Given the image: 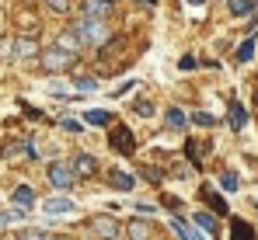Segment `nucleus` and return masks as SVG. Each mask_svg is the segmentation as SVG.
I'll list each match as a JSON object with an SVG mask.
<instances>
[{
	"label": "nucleus",
	"mask_w": 258,
	"mask_h": 240,
	"mask_svg": "<svg viewBox=\"0 0 258 240\" xmlns=\"http://www.w3.org/2000/svg\"><path fill=\"white\" fill-rule=\"evenodd\" d=\"M108 181H112V188H119V192H133V178H129L126 171H112Z\"/></svg>",
	"instance_id": "2eb2a0df"
},
{
	"label": "nucleus",
	"mask_w": 258,
	"mask_h": 240,
	"mask_svg": "<svg viewBox=\"0 0 258 240\" xmlns=\"http://www.w3.org/2000/svg\"><path fill=\"white\" fill-rule=\"evenodd\" d=\"M98 87V80H91V77H77V91H94Z\"/></svg>",
	"instance_id": "cd10ccee"
},
{
	"label": "nucleus",
	"mask_w": 258,
	"mask_h": 240,
	"mask_svg": "<svg viewBox=\"0 0 258 240\" xmlns=\"http://www.w3.org/2000/svg\"><path fill=\"white\" fill-rule=\"evenodd\" d=\"M56 45H59V49H67V52H74V56H77V49H81V42H77L74 32H63V35L56 39Z\"/></svg>",
	"instance_id": "f3484780"
},
{
	"label": "nucleus",
	"mask_w": 258,
	"mask_h": 240,
	"mask_svg": "<svg viewBox=\"0 0 258 240\" xmlns=\"http://www.w3.org/2000/svg\"><path fill=\"white\" fill-rule=\"evenodd\" d=\"M251 56H255V39H244L241 49H237V63H248Z\"/></svg>",
	"instance_id": "6ab92c4d"
},
{
	"label": "nucleus",
	"mask_w": 258,
	"mask_h": 240,
	"mask_svg": "<svg viewBox=\"0 0 258 240\" xmlns=\"http://www.w3.org/2000/svg\"><path fill=\"white\" fill-rule=\"evenodd\" d=\"M203 199H206V205H210L213 212H220V216H227V202L220 199V195H216L213 188H203Z\"/></svg>",
	"instance_id": "4468645a"
},
{
	"label": "nucleus",
	"mask_w": 258,
	"mask_h": 240,
	"mask_svg": "<svg viewBox=\"0 0 258 240\" xmlns=\"http://www.w3.org/2000/svg\"><path fill=\"white\" fill-rule=\"evenodd\" d=\"M35 49H39V45H35V42H28V39H18V42H14V56H21V59H25V56H32Z\"/></svg>",
	"instance_id": "a211bd4d"
},
{
	"label": "nucleus",
	"mask_w": 258,
	"mask_h": 240,
	"mask_svg": "<svg viewBox=\"0 0 258 240\" xmlns=\"http://www.w3.org/2000/svg\"><path fill=\"white\" fill-rule=\"evenodd\" d=\"M196 226H203L206 233H216V219L210 212H196Z\"/></svg>",
	"instance_id": "aec40b11"
},
{
	"label": "nucleus",
	"mask_w": 258,
	"mask_h": 240,
	"mask_svg": "<svg viewBox=\"0 0 258 240\" xmlns=\"http://www.w3.org/2000/svg\"><path fill=\"white\" fill-rule=\"evenodd\" d=\"M25 157L35 160V146H32V139H11V143H4V160H14V157Z\"/></svg>",
	"instance_id": "0eeeda50"
},
{
	"label": "nucleus",
	"mask_w": 258,
	"mask_h": 240,
	"mask_svg": "<svg viewBox=\"0 0 258 240\" xmlns=\"http://www.w3.org/2000/svg\"><path fill=\"white\" fill-rule=\"evenodd\" d=\"M45 4H49V11H56V14L67 11V0H45Z\"/></svg>",
	"instance_id": "7c9ffc66"
},
{
	"label": "nucleus",
	"mask_w": 258,
	"mask_h": 240,
	"mask_svg": "<svg viewBox=\"0 0 258 240\" xmlns=\"http://www.w3.org/2000/svg\"><path fill=\"white\" fill-rule=\"evenodd\" d=\"M74 35L81 45H105L108 42V21H101V18H84L81 14V21L74 25Z\"/></svg>",
	"instance_id": "f257e3e1"
},
{
	"label": "nucleus",
	"mask_w": 258,
	"mask_h": 240,
	"mask_svg": "<svg viewBox=\"0 0 258 240\" xmlns=\"http://www.w3.org/2000/svg\"><path fill=\"white\" fill-rule=\"evenodd\" d=\"M230 240H258V237H255V230H251V223L230 219Z\"/></svg>",
	"instance_id": "9d476101"
},
{
	"label": "nucleus",
	"mask_w": 258,
	"mask_h": 240,
	"mask_svg": "<svg viewBox=\"0 0 258 240\" xmlns=\"http://www.w3.org/2000/svg\"><path fill=\"white\" fill-rule=\"evenodd\" d=\"M70 171H74V178H91L98 171V160L91 157V153H77L74 164H70Z\"/></svg>",
	"instance_id": "6e6552de"
},
{
	"label": "nucleus",
	"mask_w": 258,
	"mask_h": 240,
	"mask_svg": "<svg viewBox=\"0 0 258 240\" xmlns=\"http://www.w3.org/2000/svg\"><path fill=\"white\" fill-rule=\"evenodd\" d=\"M112 11H115L112 0H84V4H81V14H84V18H101V21H108Z\"/></svg>",
	"instance_id": "423d86ee"
},
{
	"label": "nucleus",
	"mask_w": 258,
	"mask_h": 240,
	"mask_svg": "<svg viewBox=\"0 0 258 240\" xmlns=\"http://www.w3.org/2000/svg\"><path fill=\"white\" fill-rule=\"evenodd\" d=\"M14 205H18V209H32V205H35V192H32L28 185H18V188H14Z\"/></svg>",
	"instance_id": "9b49d317"
},
{
	"label": "nucleus",
	"mask_w": 258,
	"mask_h": 240,
	"mask_svg": "<svg viewBox=\"0 0 258 240\" xmlns=\"http://www.w3.org/2000/svg\"><path fill=\"white\" fill-rule=\"evenodd\" d=\"M244 122H248V112H244V105L230 101V129H234V132H241V129H244Z\"/></svg>",
	"instance_id": "ddd939ff"
},
{
	"label": "nucleus",
	"mask_w": 258,
	"mask_h": 240,
	"mask_svg": "<svg viewBox=\"0 0 258 240\" xmlns=\"http://www.w3.org/2000/svg\"><path fill=\"white\" fill-rule=\"evenodd\" d=\"M126 233H129V240H147V237H150V226H147L143 219H133Z\"/></svg>",
	"instance_id": "dca6fc26"
},
{
	"label": "nucleus",
	"mask_w": 258,
	"mask_h": 240,
	"mask_svg": "<svg viewBox=\"0 0 258 240\" xmlns=\"http://www.w3.org/2000/svg\"><path fill=\"white\" fill-rule=\"evenodd\" d=\"M18 240H52L49 233H42V230H21L18 233Z\"/></svg>",
	"instance_id": "393cba45"
},
{
	"label": "nucleus",
	"mask_w": 258,
	"mask_h": 240,
	"mask_svg": "<svg viewBox=\"0 0 258 240\" xmlns=\"http://www.w3.org/2000/svg\"><path fill=\"white\" fill-rule=\"evenodd\" d=\"M49 181H52V188H70L74 185V171H70V164L67 160H52L49 164Z\"/></svg>",
	"instance_id": "20e7f679"
},
{
	"label": "nucleus",
	"mask_w": 258,
	"mask_h": 240,
	"mask_svg": "<svg viewBox=\"0 0 258 240\" xmlns=\"http://www.w3.org/2000/svg\"><path fill=\"white\" fill-rule=\"evenodd\" d=\"M133 112H136V115H143V119H150V115H154V105H150V101H136V105H133Z\"/></svg>",
	"instance_id": "a878e982"
},
{
	"label": "nucleus",
	"mask_w": 258,
	"mask_h": 240,
	"mask_svg": "<svg viewBox=\"0 0 258 240\" xmlns=\"http://www.w3.org/2000/svg\"><path fill=\"white\" fill-rule=\"evenodd\" d=\"M154 209H157V205H154V202H136V212H143V216H150V212H154Z\"/></svg>",
	"instance_id": "c756f323"
},
{
	"label": "nucleus",
	"mask_w": 258,
	"mask_h": 240,
	"mask_svg": "<svg viewBox=\"0 0 258 240\" xmlns=\"http://www.w3.org/2000/svg\"><path fill=\"white\" fill-rule=\"evenodd\" d=\"M192 122H196V125H206V129H210V125H216V119L210 115V112H196V115H192Z\"/></svg>",
	"instance_id": "bb28decb"
},
{
	"label": "nucleus",
	"mask_w": 258,
	"mask_h": 240,
	"mask_svg": "<svg viewBox=\"0 0 258 240\" xmlns=\"http://www.w3.org/2000/svg\"><path fill=\"white\" fill-rule=\"evenodd\" d=\"M7 219H11V216H7V212H0V226H4V223H7Z\"/></svg>",
	"instance_id": "2f4dec72"
},
{
	"label": "nucleus",
	"mask_w": 258,
	"mask_h": 240,
	"mask_svg": "<svg viewBox=\"0 0 258 240\" xmlns=\"http://www.w3.org/2000/svg\"><path fill=\"white\" fill-rule=\"evenodd\" d=\"M42 209L49 212V216H63V212H74V202L63 199V195H56V199H45Z\"/></svg>",
	"instance_id": "1a4fd4ad"
},
{
	"label": "nucleus",
	"mask_w": 258,
	"mask_h": 240,
	"mask_svg": "<svg viewBox=\"0 0 258 240\" xmlns=\"http://www.w3.org/2000/svg\"><path fill=\"white\" fill-rule=\"evenodd\" d=\"M251 7H255V0H230V11L234 14H248Z\"/></svg>",
	"instance_id": "b1692460"
},
{
	"label": "nucleus",
	"mask_w": 258,
	"mask_h": 240,
	"mask_svg": "<svg viewBox=\"0 0 258 240\" xmlns=\"http://www.w3.org/2000/svg\"><path fill=\"white\" fill-rule=\"evenodd\" d=\"M171 230H174V233H178L181 240H206L203 233H199V230H192L188 223H181V219H174V216H171Z\"/></svg>",
	"instance_id": "f8f14e48"
},
{
	"label": "nucleus",
	"mask_w": 258,
	"mask_h": 240,
	"mask_svg": "<svg viewBox=\"0 0 258 240\" xmlns=\"http://www.w3.org/2000/svg\"><path fill=\"white\" fill-rule=\"evenodd\" d=\"M87 230L98 240H115L119 237V219H115V216H94V219L87 223Z\"/></svg>",
	"instance_id": "7ed1b4c3"
},
{
	"label": "nucleus",
	"mask_w": 258,
	"mask_h": 240,
	"mask_svg": "<svg viewBox=\"0 0 258 240\" xmlns=\"http://www.w3.org/2000/svg\"><path fill=\"white\" fill-rule=\"evenodd\" d=\"M112 115L108 112H87V125H108Z\"/></svg>",
	"instance_id": "4be33fe9"
},
{
	"label": "nucleus",
	"mask_w": 258,
	"mask_h": 240,
	"mask_svg": "<svg viewBox=\"0 0 258 240\" xmlns=\"http://www.w3.org/2000/svg\"><path fill=\"white\" fill-rule=\"evenodd\" d=\"M74 63V52H67V49H59V45H49L42 49V66L49 73H56V70H67Z\"/></svg>",
	"instance_id": "f03ea898"
},
{
	"label": "nucleus",
	"mask_w": 258,
	"mask_h": 240,
	"mask_svg": "<svg viewBox=\"0 0 258 240\" xmlns=\"http://www.w3.org/2000/svg\"><path fill=\"white\" fill-rule=\"evenodd\" d=\"M220 185H223L227 192H234V188H237V174H234V171H223V174H220Z\"/></svg>",
	"instance_id": "5701e85b"
},
{
	"label": "nucleus",
	"mask_w": 258,
	"mask_h": 240,
	"mask_svg": "<svg viewBox=\"0 0 258 240\" xmlns=\"http://www.w3.org/2000/svg\"><path fill=\"white\" fill-rule=\"evenodd\" d=\"M185 112H178V108H171V112H168V129H185Z\"/></svg>",
	"instance_id": "412c9836"
},
{
	"label": "nucleus",
	"mask_w": 258,
	"mask_h": 240,
	"mask_svg": "<svg viewBox=\"0 0 258 240\" xmlns=\"http://www.w3.org/2000/svg\"><path fill=\"white\" fill-rule=\"evenodd\" d=\"M59 129H63V132H81V122H70V119H63V122H59Z\"/></svg>",
	"instance_id": "c85d7f7f"
},
{
	"label": "nucleus",
	"mask_w": 258,
	"mask_h": 240,
	"mask_svg": "<svg viewBox=\"0 0 258 240\" xmlns=\"http://www.w3.org/2000/svg\"><path fill=\"white\" fill-rule=\"evenodd\" d=\"M188 4H203V0H188Z\"/></svg>",
	"instance_id": "72a5a7b5"
},
{
	"label": "nucleus",
	"mask_w": 258,
	"mask_h": 240,
	"mask_svg": "<svg viewBox=\"0 0 258 240\" xmlns=\"http://www.w3.org/2000/svg\"><path fill=\"white\" fill-rule=\"evenodd\" d=\"M52 240H70V237H52Z\"/></svg>",
	"instance_id": "473e14b6"
},
{
	"label": "nucleus",
	"mask_w": 258,
	"mask_h": 240,
	"mask_svg": "<svg viewBox=\"0 0 258 240\" xmlns=\"http://www.w3.org/2000/svg\"><path fill=\"white\" fill-rule=\"evenodd\" d=\"M108 143H112V150L122 153V157H129V153L136 150V139H133V132H129L126 125H115V132L108 136Z\"/></svg>",
	"instance_id": "39448f33"
}]
</instances>
